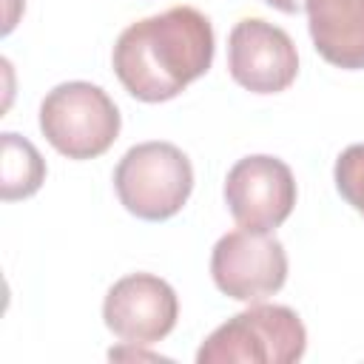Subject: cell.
<instances>
[{"mask_svg":"<svg viewBox=\"0 0 364 364\" xmlns=\"http://www.w3.org/2000/svg\"><path fill=\"white\" fill-rule=\"evenodd\" d=\"M228 71L245 91L279 94L293 85L299 54L284 28L262 17H245L228 37Z\"/></svg>","mask_w":364,"mask_h":364,"instance_id":"ba28073f","label":"cell"},{"mask_svg":"<svg viewBox=\"0 0 364 364\" xmlns=\"http://www.w3.org/2000/svg\"><path fill=\"white\" fill-rule=\"evenodd\" d=\"M333 179L341 199L364 216V142H355L338 154Z\"/></svg>","mask_w":364,"mask_h":364,"instance_id":"8fae6325","label":"cell"},{"mask_svg":"<svg viewBox=\"0 0 364 364\" xmlns=\"http://www.w3.org/2000/svg\"><path fill=\"white\" fill-rule=\"evenodd\" d=\"M119 111L94 82L71 80L51 88L40 105V131L68 159L102 156L119 136Z\"/></svg>","mask_w":364,"mask_h":364,"instance_id":"277c9868","label":"cell"},{"mask_svg":"<svg viewBox=\"0 0 364 364\" xmlns=\"http://www.w3.org/2000/svg\"><path fill=\"white\" fill-rule=\"evenodd\" d=\"M0 145H3V179H0L3 202L34 196L46 182V159L26 136L14 131H6L0 136Z\"/></svg>","mask_w":364,"mask_h":364,"instance_id":"30bf717a","label":"cell"},{"mask_svg":"<svg viewBox=\"0 0 364 364\" xmlns=\"http://www.w3.org/2000/svg\"><path fill=\"white\" fill-rule=\"evenodd\" d=\"M114 74L139 102H165L182 94L213 63V26L193 6L131 23L111 54Z\"/></svg>","mask_w":364,"mask_h":364,"instance_id":"6da1fadb","label":"cell"},{"mask_svg":"<svg viewBox=\"0 0 364 364\" xmlns=\"http://www.w3.org/2000/svg\"><path fill=\"white\" fill-rule=\"evenodd\" d=\"M225 202L239 228L270 233L296 208L293 171L270 154L245 156L228 171Z\"/></svg>","mask_w":364,"mask_h":364,"instance_id":"8992f818","label":"cell"},{"mask_svg":"<svg viewBox=\"0 0 364 364\" xmlns=\"http://www.w3.org/2000/svg\"><path fill=\"white\" fill-rule=\"evenodd\" d=\"M316 51L344 71L364 68V0H304Z\"/></svg>","mask_w":364,"mask_h":364,"instance_id":"9c48e42d","label":"cell"},{"mask_svg":"<svg viewBox=\"0 0 364 364\" xmlns=\"http://www.w3.org/2000/svg\"><path fill=\"white\" fill-rule=\"evenodd\" d=\"M210 276L225 296L256 304L279 293L287 282L284 245L262 230H230L213 245Z\"/></svg>","mask_w":364,"mask_h":364,"instance_id":"5b68a950","label":"cell"},{"mask_svg":"<svg viewBox=\"0 0 364 364\" xmlns=\"http://www.w3.org/2000/svg\"><path fill=\"white\" fill-rule=\"evenodd\" d=\"M307 350V330L284 304H253L219 324L199 347V364H293Z\"/></svg>","mask_w":364,"mask_h":364,"instance_id":"7a4b0ae2","label":"cell"},{"mask_svg":"<svg viewBox=\"0 0 364 364\" xmlns=\"http://www.w3.org/2000/svg\"><path fill=\"white\" fill-rule=\"evenodd\" d=\"M105 327L134 347L162 341L179 318L176 290L154 273H131L111 284L102 301Z\"/></svg>","mask_w":364,"mask_h":364,"instance_id":"52a82bcc","label":"cell"},{"mask_svg":"<svg viewBox=\"0 0 364 364\" xmlns=\"http://www.w3.org/2000/svg\"><path fill=\"white\" fill-rule=\"evenodd\" d=\"M114 188L128 213L145 222H165L188 202L193 168L173 142H139L122 154L114 171Z\"/></svg>","mask_w":364,"mask_h":364,"instance_id":"3957f363","label":"cell"},{"mask_svg":"<svg viewBox=\"0 0 364 364\" xmlns=\"http://www.w3.org/2000/svg\"><path fill=\"white\" fill-rule=\"evenodd\" d=\"M264 3L279 9V11H284V14H299L304 9V0H264Z\"/></svg>","mask_w":364,"mask_h":364,"instance_id":"7c38bea8","label":"cell"}]
</instances>
